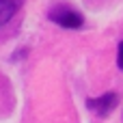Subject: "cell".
Instances as JSON below:
<instances>
[{
	"label": "cell",
	"instance_id": "2",
	"mask_svg": "<svg viewBox=\"0 0 123 123\" xmlns=\"http://www.w3.org/2000/svg\"><path fill=\"white\" fill-rule=\"evenodd\" d=\"M117 104H119V95H117L115 91L104 93V95L93 97V99H89V102H86L89 110H91V112H95V115H99V117H106L108 112H112V110L117 108Z\"/></svg>",
	"mask_w": 123,
	"mask_h": 123
},
{
	"label": "cell",
	"instance_id": "3",
	"mask_svg": "<svg viewBox=\"0 0 123 123\" xmlns=\"http://www.w3.org/2000/svg\"><path fill=\"white\" fill-rule=\"evenodd\" d=\"M22 4H24V0H0V26L9 24L17 15Z\"/></svg>",
	"mask_w": 123,
	"mask_h": 123
},
{
	"label": "cell",
	"instance_id": "4",
	"mask_svg": "<svg viewBox=\"0 0 123 123\" xmlns=\"http://www.w3.org/2000/svg\"><path fill=\"white\" fill-rule=\"evenodd\" d=\"M117 63H119V69H123V41L119 43V52H117Z\"/></svg>",
	"mask_w": 123,
	"mask_h": 123
},
{
	"label": "cell",
	"instance_id": "1",
	"mask_svg": "<svg viewBox=\"0 0 123 123\" xmlns=\"http://www.w3.org/2000/svg\"><path fill=\"white\" fill-rule=\"evenodd\" d=\"M50 19L63 28H82L84 26V17L82 13H78L76 9H71L69 4H56L50 13Z\"/></svg>",
	"mask_w": 123,
	"mask_h": 123
}]
</instances>
